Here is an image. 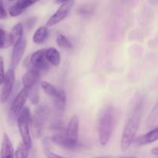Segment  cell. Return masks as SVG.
Wrapping results in <instances>:
<instances>
[{"label": "cell", "mask_w": 158, "mask_h": 158, "mask_svg": "<svg viewBox=\"0 0 158 158\" xmlns=\"http://www.w3.org/2000/svg\"><path fill=\"white\" fill-rule=\"evenodd\" d=\"M143 97L140 94L136 95L133 100V103L131 104L129 116L125 123L123 134H122L120 148L123 152L129 149L130 147L134 142V137L137 134L142 110H143Z\"/></svg>", "instance_id": "obj_1"}, {"label": "cell", "mask_w": 158, "mask_h": 158, "mask_svg": "<svg viewBox=\"0 0 158 158\" xmlns=\"http://www.w3.org/2000/svg\"><path fill=\"white\" fill-rule=\"evenodd\" d=\"M115 123V109L112 105L105 106L98 117L97 129L100 143L102 146H106L110 140Z\"/></svg>", "instance_id": "obj_2"}, {"label": "cell", "mask_w": 158, "mask_h": 158, "mask_svg": "<svg viewBox=\"0 0 158 158\" xmlns=\"http://www.w3.org/2000/svg\"><path fill=\"white\" fill-rule=\"evenodd\" d=\"M49 110L46 105H41L35 110L33 116L31 117V131L35 138L39 139L44 132Z\"/></svg>", "instance_id": "obj_3"}, {"label": "cell", "mask_w": 158, "mask_h": 158, "mask_svg": "<svg viewBox=\"0 0 158 158\" xmlns=\"http://www.w3.org/2000/svg\"><path fill=\"white\" fill-rule=\"evenodd\" d=\"M31 113L29 107H24L17 117V125L23 143L29 149L32 147V138L30 135Z\"/></svg>", "instance_id": "obj_4"}, {"label": "cell", "mask_w": 158, "mask_h": 158, "mask_svg": "<svg viewBox=\"0 0 158 158\" xmlns=\"http://www.w3.org/2000/svg\"><path fill=\"white\" fill-rule=\"evenodd\" d=\"M29 89L23 88L19 92L16 97L14 98L10 108V112H9V117L12 120H15L18 117L19 114H20L22 110L24 108L25 104H26V101L29 98Z\"/></svg>", "instance_id": "obj_5"}, {"label": "cell", "mask_w": 158, "mask_h": 158, "mask_svg": "<svg viewBox=\"0 0 158 158\" xmlns=\"http://www.w3.org/2000/svg\"><path fill=\"white\" fill-rule=\"evenodd\" d=\"M15 81V69L10 68L6 73L5 79L3 80L2 84V86L1 94H0V102L2 103H6L10 97L12 89H13Z\"/></svg>", "instance_id": "obj_6"}, {"label": "cell", "mask_w": 158, "mask_h": 158, "mask_svg": "<svg viewBox=\"0 0 158 158\" xmlns=\"http://www.w3.org/2000/svg\"><path fill=\"white\" fill-rule=\"evenodd\" d=\"M73 6V1H69L61 4V6L56 11L55 13L49 19L47 23H46V26L51 27V26H56L60 22L63 21V19H65L69 15Z\"/></svg>", "instance_id": "obj_7"}, {"label": "cell", "mask_w": 158, "mask_h": 158, "mask_svg": "<svg viewBox=\"0 0 158 158\" xmlns=\"http://www.w3.org/2000/svg\"><path fill=\"white\" fill-rule=\"evenodd\" d=\"M29 68H34L40 72L49 69V63L45 57V49H39L31 55L29 58Z\"/></svg>", "instance_id": "obj_8"}, {"label": "cell", "mask_w": 158, "mask_h": 158, "mask_svg": "<svg viewBox=\"0 0 158 158\" xmlns=\"http://www.w3.org/2000/svg\"><path fill=\"white\" fill-rule=\"evenodd\" d=\"M79 127L80 120L78 116L74 115L70 118L67 128L65 130V135L70 143L78 148L79 137Z\"/></svg>", "instance_id": "obj_9"}, {"label": "cell", "mask_w": 158, "mask_h": 158, "mask_svg": "<svg viewBox=\"0 0 158 158\" xmlns=\"http://www.w3.org/2000/svg\"><path fill=\"white\" fill-rule=\"evenodd\" d=\"M26 48V40L24 38L20 40L14 44L13 49L11 57V67L15 69L19 64L20 61L23 59L24 52Z\"/></svg>", "instance_id": "obj_10"}, {"label": "cell", "mask_w": 158, "mask_h": 158, "mask_svg": "<svg viewBox=\"0 0 158 158\" xmlns=\"http://www.w3.org/2000/svg\"><path fill=\"white\" fill-rule=\"evenodd\" d=\"M40 77V72L34 68H29L27 72L24 74L22 78V83L23 88H26L30 90L32 87L36 85Z\"/></svg>", "instance_id": "obj_11"}, {"label": "cell", "mask_w": 158, "mask_h": 158, "mask_svg": "<svg viewBox=\"0 0 158 158\" xmlns=\"http://www.w3.org/2000/svg\"><path fill=\"white\" fill-rule=\"evenodd\" d=\"M40 0H18L9 9V15L12 17H16L21 15L27 8L30 7Z\"/></svg>", "instance_id": "obj_12"}, {"label": "cell", "mask_w": 158, "mask_h": 158, "mask_svg": "<svg viewBox=\"0 0 158 158\" xmlns=\"http://www.w3.org/2000/svg\"><path fill=\"white\" fill-rule=\"evenodd\" d=\"M14 148L9 135L6 133L3 134L0 158H15L14 157Z\"/></svg>", "instance_id": "obj_13"}, {"label": "cell", "mask_w": 158, "mask_h": 158, "mask_svg": "<svg viewBox=\"0 0 158 158\" xmlns=\"http://www.w3.org/2000/svg\"><path fill=\"white\" fill-rule=\"evenodd\" d=\"M51 140H52V143H54L55 144L58 145V146L62 147L63 148H66L68 150H74L77 149V147H76L75 145L73 144L72 143L68 140V139L66 138V135H65V130H61V131H59L57 134H54L52 137H51Z\"/></svg>", "instance_id": "obj_14"}, {"label": "cell", "mask_w": 158, "mask_h": 158, "mask_svg": "<svg viewBox=\"0 0 158 158\" xmlns=\"http://www.w3.org/2000/svg\"><path fill=\"white\" fill-rule=\"evenodd\" d=\"M158 138V128L155 127L150 131L147 134H143L142 136L137 137L135 140H134V143L137 146H144V145L150 144L154 142H155Z\"/></svg>", "instance_id": "obj_15"}, {"label": "cell", "mask_w": 158, "mask_h": 158, "mask_svg": "<svg viewBox=\"0 0 158 158\" xmlns=\"http://www.w3.org/2000/svg\"><path fill=\"white\" fill-rule=\"evenodd\" d=\"M45 57L48 63L54 66H57L60 64L61 56L56 48L49 47L48 49H45Z\"/></svg>", "instance_id": "obj_16"}, {"label": "cell", "mask_w": 158, "mask_h": 158, "mask_svg": "<svg viewBox=\"0 0 158 158\" xmlns=\"http://www.w3.org/2000/svg\"><path fill=\"white\" fill-rule=\"evenodd\" d=\"M48 36V29L46 26L38 28L32 35V42L35 44L40 45L44 43Z\"/></svg>", "instance_id": "obj_17"}, {"label": "cell", "mask_w": 158, "mask_h": 158, "mask_svg": "<svg viewBox=\"0 0 158 158\" xmlns=\"http://www.w3.org/2000/svg\"><path fill=\"white\" fill-rule=\"evenodd\" d=\"M54 103L56 110L60 112L65 110L66 104V97L64 90H58L56 97L54 98Z\"/></svg>", "instance_id": "obj_18"}, {"label": "cell", "mask_w": 158, "mask_h": 158, "mask_svg": "<svg viewBox=\"0 0 158 158\" xmlns=\"http://www.w3.org/2000/svg\"><path fill=\"white\" fill-rule=\"evenodd\" d=\"M12 45H14V43L9 32L0 28V49H6Z\"/></svg>", "instance_id": "obj_19"}, {"label": "cell", "mask_w": 158, "mask_h": 158, "mask_svg": "<svg viewBox=\"0 0 158 158\" xmlns=\"http://www.w3.org/2000/svg\"><path fill=\"white\" fill-rule=\"evenodd\" d=\"M12 40H13L14 44L16 43L17 42L19 41L20 40L23 38V24L20 23H17L12 27V30L9 32Z\"/></svg>", "instance_id": "obj_20"}, {"label": "cell", "mask_w": 158, "mask_h": 158, "mask_svg": "<svg viewBox=\"0 0 158 158\" xmlns=\"http://www.w3.org/2000/svg\"><path fill=\"white\" fill-rule=\"evenodd\" d=\"M41 87L43 90L44 91L45 94L47 96L50 97L51 98L54 99L56 97L57 94H58V90L55 86H52L50 83L47 81H43L41 83Z\"/></svg>", "instance_id": "obj_21"}, {"label": "cell", "mask_w": 158, "mask_h": 158, "mask_svg": "<svg viewBox=\"0 0 158 158\" xmlns=\"http://www.w3.org/2000/svg\"><path fill=\"white\" fill-rule=\"evenodd\" d=\"M29 148H27L23 142L19 144L17 147L16 151L14 152V157L15 158H28L29 154Z\"/></svg>", "instance_id": "obj_22"}, {"label": "cell", "mask_w": 158, "mask_h": 158, "mask_svg": "<svg viewBox=\"0 0 158 158\" xmlns=\"http://www.w3.org/2000/svg\"><path fill=\"white\" fill-rule=\"evenodd\" d=\"M56 43L58 46L64 49H72L73 45L67 38L63 34H58L56 36Z\"/></svg>", "instance_id": "obj_23"}, {"label": "cell", "mask_w": 158, "mask_h": 158, "mask_svg": "<svg viewBox=\"0 0 158 158\" xmlns=\"http://www.w3.org/2000/svg\"><path fill=\"white\" fill-rule=\"evenodd\" d=\"M29 99L31 103L33 105H37L40 102V93H39L38 86H35L29 90Z\"/></svg>", "instance_id": "obj_24"}, {"label": "cell", "mask_w": 158, "mask_h": 158, "mask_svg": "<svg viewBox=\"0 0 158 158\" xmlns=\"http://www.w3.org/2000/svg\"><path fill=\"white\" fill-rule=\"evenodd\" d=\"M157 105L154 106L152 112H151V116L148 120V127H154L155 125H157Z\"/></svg>", "instance_id": "obj_25"}, {"label": "cell", "mask_w": 158, "mask_h": 158, "mask_svg": "<svg viewBox=\"0 0 158 158\" xmlns=\"http://www.w3.org/2000/svg\"><path fill=\"white\" fill-rule=\"evenodd\" d=\"M94 9L91 8V6H83L80 8L78 12L82 15H89L93 13Z\"/></svg>", "instance_id": "obj_26"}, {"label": "cell", "mask_w": 158, "mask_h": 158, "mask_svg": "<svg viewBox=\"0 0 158 158\" xmlns=\"http://www.w3.org/2000/svg\"><path fill=\"white\" fill-rule=\"evenodd\" d=\"M5 76H6V73H5L4 61H3L2 57L0 56V86H2V84Z\"/></svg>", "instance_id": "obj_27"}, {"label": "cell", "mask_w": 158, "mask_h": 158, "mask_svg": "<svg viewBox=\"0 0 158 158\" xmlns=\"http://www.w3.org/2000/svg\"><path fill=\"white\" fill-rule=\"evenodd\" d=\"M8 17L7 12H6V9L3 5L2 0H0V20L6 19Z\"/></svg>", "instance_id": "obj_28"}, {"label": "cell", "mask_w": 158, "mask_h": 158, "mask_svg": "<svg viewBox=\"0 0 158 158\" xmlns=\"http://www.w3.org/2000/svg\"><path fill=\"white\" fill-rule=\"evenodd\" d=\"M45 154H46V157L47 158H65L62 156L58 155V154H55V153L49 151V149H45Z\"/></svg>", "instance_id": "obj_29"}, {"label": "cell", "mask_w": 158, "mask_h": 158, "mask_svg": "<svg viewBox=\"0 0 158 158\" xmlns=\"http://www.w3.org/2000/svg\"><path fill=\"white\" fill-rule=\"evenodd\" d=\"M151 154L154 156H157L158 155V148H154L151 150Z\"/></svg>", "instance_id": "obj_30"}, {"label": "cell", "mask_w": 158, "mask_h": 158, "mask_svg": "<svg viewBox=\"0 0 158 158\" xmlns=\"http://www.w3.org/2000/svg\"><path fill=\"white\" fill-rule=\"evenodd\" d=\"M69 1H71V0H56V4H63V3L67 2Z\"/></svg>", "instance_id": "obj_31"}, {"label": "cell", "mask_w": 158, "mask_h": 158, "mask_svg": "<svg viewBox=\"0 0 158 158\" xmlns=\"http://www.w3.org/2000/svg\"><path fill=\"white\" fill-rule=\"evenodd\" d=\"M94 158H135V157H105V156H100V157H95Z\"/></svg>", "instance_id": "obj_32"}, {"label": "cell", "mask_w": 158, "mask_h": 158, "mask_svg": "<svg viewBox=\"0 0 158 158\" xmlns=\"http://www.w3.org/2000/svg\"><path fill=\"white\" fill-rule=\"evenodd\" d=\"M9 1H14V0H9Z\"/></svg>", "instance_id": "obj_33"}]
</instances>
